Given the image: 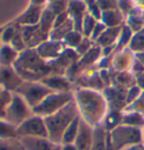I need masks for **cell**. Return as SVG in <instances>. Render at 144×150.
<instances>
[{
  "label": "cell",
  "mask_w": 144,
  "mask_h": 150,
  "mask_svg": "<svg viewBox=\"0 0 144 150\" xmlns=\"http://www.w3.org/2000/svg\"><path fill=\"white\" fill-rule=\"evenodd\" d=\"M14 68L24 81H41L48 75H52L50 63L38 55L36 49H26L19 53Z\"/></svg>",
  "instance_id": "1"
},
{
  "label": "cell",
  "mask_w": 144,
  "mask_h": 150,
  "mask_svg": "<svg viewBox=\"0 0 144 150\" xmlns=\"http://www.w3.org/2000/svg\"><path fill=\"white\" fill-rule=\"evenodd\" d=\"M23 83V78L18 75L14 66L0 67V86L2 88L15 93Z\"/></svg>",
  "instance_id": "12"
},
{
  "label": "cell",
  "mask_w": 144,
  "mask_h": 150,
  "mask_svg": "<svg viewBox=\"0 0 144 150\" xmlns=\"http://www.w3.org/2000/svg\"><path fill=\"white\" fill-rule=\"evenodd\" d=\"M136 0H118V10L126 18V16L132 11V9L136 6Z\"/></svg>",
  "instance_id": "38"
},
{
  "label": "cell",
  "mask_w": 144,
  "mask_h": 150,
  "mask_svg": "<svg viewBox=\"0 0 144 150\" xmlns=\"http://www.w3.org/2000/svg\"><path fill=\"white\" fill-rule=\"evenodd\" d=\"M129 49L134 53L144 51V28L137 30L133 34L132 40L129 42Z\"/></svg>",
  "instance_id": "28"
},
{
  "label": "cell",
  "mask_w": 144,
  "mask_h": 150,
  "mask_svg": "<svg viewBox=\"0 0 144 150\" xmlns=\"http://www.w3.org/2000/svg\"><path fill=\"white\" fill-rule=\"evenodd\" d=\"M74 100L79 110L80 116H82L88 124H98L104 117L107 107V100L100 93L89 88L79 89L74 95Z\"/></svg>",
  "instance_id": "2"
},
{
  "label": "cell",
  "mask_w": 144,
  "mask_h": 150,
  "mask_svg": "<svg viewBox=\"0 0 144 150\" xmlns=\"http://www.w3.org/2000/svg\"><path fill=\"white\" fill-rule=\"evenodd\" d=\"M133 34H134V32L131 30L126 24H124L122 26L121 33H119V36H118L117 43H116V51H121L123 49L129 47Z\"/></svg>",
  "instance_id": "25"
},
{
  "label": "cell",
  "mask_w": 144,
  "mask_h": 150,
  "mask_svg": "<svg viewBox=\"0 0 144 150\" xmlns=\"http://www.w3.org/2000/svg\"><path fill=\"white\" fill-rule=\"evenodd\" d=\"M17 133L19 137H41L48 138V132L46 128L44 117L33 114L30 117L17 127Z\"/></svg>",
  "instance_id": "7"
},
{
  "label": "cell",
  "mask_w": 144,
  "mask_h": 150,
  "mask_svg": "<svg viewBox=\"0 0 144 150\" xmlns=\"http://www.w3.org/2000/svg\"><path fill=\"white\" fill-rule=\"evenodd\" d=\"M80 120H81V116L78 115L76 119L71 122V124L68 127V129L65 130L64 134L62 137V142L64 144L73 143L76 141L77 135L79 132V127H80Z\"/></svg>",
  "instance_id": "24"
},
{
  "label": "cell",
  "mask_w": 144,
  "mask_h": 150,
  "mask_svg": "<svg viewBox=\"0 0 144 150\" xmlns=\"http://www.w3.org/2000/svg\"><path fill=\"white\" fill-rule=\"evenodd\" d=\"M33 114V108L26 103V100L17 93H14L13 99L7 107L5 120L14 124L15 127H19L24 121L30 117Z\"/></svg>",
  "instance_id": "6"
},
{
  "label": "cell",
  "mask_w": 144,
  "mask_h": 150,
  "mask_svg": "<svg viewBox=\"0 0 144 150\" xmlns=\"http://www.w3.org/2000/svg\"><path fill=\"white\" fill-rule=\"evenodd\" d=\"M97 22H98V19H96L89 13L86 14L84 22H82V30H81V33H82V35L84 38H90L91 33L95 28V25L97 24Z\"/></svg>",
  "instance_id": "32"
},
{
  "label": "cell",
  "mask_w": 144,
  "mask_h": 150,
  "mask_svg": "<svg viewBox=\"0 0 144 150\" xmlns=\"http://www.w3.org/2000/svg\"><path fill=\"white\" fill-rule=\"evenodd\" d=\"M15 93L20 95L26 100V103L32 108H34L47 95H50L53 91L50 88H47L42 81H24L22 86Z\"/></svg>",
  "instance_id": "5"
},
{
  "label": "cell",
  "mask_w": 144,
  "mask_h": 150,
  "mask_svg": "<svg viewBox=\"0 0 144 150\" xmlns=\"http://www.w3.org/2000/svg\"><path fill=\"white\" fill-rule=\"evenodd\" d=\"M82 38H84V35H82L81 32H78V30H71L68 35L63 38L62 42L64 43V45H65L67 47L74 49V50H76L77 47L79 46V44L81 43Z\"/></svg>",
  "instance_id": "30"
},
{
  "label": "cell",
  "mask_w": 144,
  "mask_h": 150,
  "mask_svg": "<svg viewBox=\"0 0 144 150\" xmlns=\"http://www.w3.org/2000/svg\"><path fill=\"white\" fill-rule=\"evenodd\" d=\"M135 59H136V60L142 64V67L144 68V51L143 52L135 53Z\"/></svg>",
  "instance_id": "45"
},
{
  "label": "cell",
  "mask_w": 144,
  "mask_h": 150,
  "mask_svg": "<svg viewBox=\"0 0 144 150\" xmlns=\"http://www.w3.org/2000/svg\"><path fill=\"white\" fill-rule=\"evenodd\" d=\"M0 42H1V41H0Z\"/></svg>",
  "instance_id": "49"
},
{
  "label": "cell",
  "mask_w": 144,
  "mask_h": 150,
  "mask_svg": "<svg viewBox=\"0 0 144 150\" xmlns=\"http://www.w3.org/2000/svg\"><path fill=\"white\" fill-rule=\"evenodd\" d=\"M62 150H78L76 147V144L73 143H69V144H64L62 147Z\"/></svg>",
  "instance_id": "46"
},
{
  "label": "cell",
  "mask_w": 144,
  "mask_h": 150,
  "mask_svg": "<svg viewBox=\"0 0 144 150\" xmlns=\"http://www.w3.org/2000/svg\"><path fill=\"white\" fill-rule=\"evenodd\" d=\"M93 141V131L91 130L90 124H88L84 120H80L79 132L74 141L78 150H91Z\"/></svg>",
  "instance_id": "14"
},
{
  "label": "cell",
  "mask_w": 144,
  "mask_h": 150,
  "mask_svg": "<svg viewBox=\"0 0 144 150\" xmlns=\"http://www.w3.org/2000/svg\"><path fill=\"white\" fill-rule=\"evenodd\" d=\"M30 5L38 6V7H46L47 1L46 0H30Z\"/></svg>",
  "instance_id": "44"
},
{
  "label": "cell",
  "mask_w": 144,
  "mask_h": 150,
  "mask_svg": "<svg viewBox=\"0 0 144 150\" xmlns=\"http://www.w3.org/2000/svg\"><path fill=\"white\" fill-rule=\"evenodd\" d=\"M13 95H14V93L5 89L0 86V119H5L6 111L13 99Z\"/></svg>",
  "instance_id": "29"
},
{
  "label": "cell",
  "mask_w": 144,
  "mask_h": 150,
  "mask_svg": "<svg viewBox=\"0 0 144 150\" xmlns=\"http://www.w3.org/2000/svg\"><path fill=\"white\" fill-rule=\"evenodd\" d=\"M137 148H138V147H132V148H131L129 150H138ZM140 150H141V149H140Z\"/></svg>",
  "instance_id": "47"
},
{
  "label": "cell",
  "mask_w": 144,
  "mask_h": 150,
  "mask_svg": "<svg viewBox=\"0 0 144 150\" xmlns=\"http://www.w3.org/2000/svg\"><path fill=\"white\" fill-rule=\"evenodd\" d=\"M74 97L71 91H64V93H51L47 95L36 107L33 108V113L35 115H39L42 117L48 116L53 113L58 112L62 107L73 100Z\"/></svg>",
  "instance_id": "4"
},
{
  "label": "cell",
  "mask_w": 144,
  "mask_h": 150,
  "mask_svg": "<svg viewBox=\"0 0 144 150\" xmlns=\"http://www.w3.org/2000/svg\"><path fill=\"white\" fill-rule=\"evenodd\" d=\"M123 120V114L119 111H112L107 114L105 119V129L106 130H114L117 128V124Z\"/></svg>",
  "instance_id": "31"
},
{
  "label": "cell",
  "mask_w": 144,
  "mask_h": 150,
  "mask_svg": "<svg viewBox=\"0 0 144 150\" xmlns=\"http://www.w3.org/2000/svg\"><path fill=\"white\" fill-rule=\"evenodd\" d=\"M101 55H103V49L95 43V45L91 47L88 52L84 53V55L80 57V59L78 60V64L81 69L89 67L91 64H93L96 61H98Z\"/></svg>",
  "instance_id": "23"
},
{
  "label": "cell",
  "mask_w": 144,
  "mask_h": 150,
  "mask_svg": "<svg viewBox=\"0 0 144 150\" xmlns=\"http://www.w3.org/2000/svg\"><path fill=\"white\" fill-rule=\"evenodd\" d=\"M135 59V53L132 52L129 47L123 49L115 55V58L112 60L113 67L117 71H127L129 69L132 68L133 61Z\"/></svg>",
  "instance_id": "18"
},
{
  "label": "cell",
  "mask_w": 144,
  "mask_h": 150,
  "mask_svg": "<svg viewBox=\"0 0 144 150\" xmlns=\"http://www.w3.org/2000/svg\"><path fill=\"white\" fill-rule=\"evenodd\" d=\"M106 28L107 27L105 26V24L103 22H100V21H98L97 24L95 25V28H93V30H92V33H91V35H90L91 41H93V42L96 43V41H97L99 38V36L105 32Z\"/></svg>",
  "instance_id": "43"
},
{
  "label": "cell",
  "mask_w": 144,
  "mask_h": 150,
  "mask_svg": "<svg viewBox=\"0 0 144 150\" xmlns=\"http://www.w3.org/2000/svg\"><path fill=\"white\" fill-rule=\"evenodd\" d=\"M125 24L134 33L144 28V5L137 2L136 6L125 18Z\"/></svg>",
  "instance_id": "19"
},
{
  "label": "cell",
  "mask_w": 144,
  "mask_h": 150,
  "mask_svg": "<svg viewBox=\"0 0 144 150\" xmlns=\"http://www.w3.org/2000/svg\"><path fill=\"white\" fill-rule=\"evenodd\" d=\"M10 45L15 49L17 52H23L24 50H26L27 49V45L25 43V40L23 38V34H22V32H20V28L17 26V32H16L15 36L14 38L11 40V42H10Z\"/></svg>",
  "instance_id": "36"
},
{
  "label": "cell",
  "mask_w": 144,
  "mask_h": 150,
  "mask_svg": "<svg viewBox=\"0 0 144 150\" xmlns=\"http://www.w3.org/2000/svg\"><path fill=\"white\" fill-rule=\"evenodd\" d=\"M140 138L141 133L138 129L124 124L123 127H117L114 130H112L110 143L114 150H118L121 147H124L127 143L136 142Z\"/></svg>",
  "instance_id": "8"
},
{
  "label": "cell",
  "mask_w": 144,
  "mask_h": 150,
  "mask_svg": "<svg viewBox=\"0 0 144 150\" xmlns=\"http://www.w3.org/2000/svg\"><path fill=\"white\" fill-rule=\"evenodd\" d=\"M18 55H19V52H17L10 44H1L0 45V67L14 66Z\"/></svg>",
  "instance_id": "22"
},
{
  "label": "cell",
  "mask_w": 144,
  "mask_h": 150,
  "mask_svg": "<svg viewBox=\"0 0 144 150\" xmlns=\"http://www.w3.org/2000/svg\"><path fill=\"white\" fill-rule=\"evenodd\" d=\"M69 5V0H55L51 4H47L46 7L48 8L55 16L63 14V13H67V9H68Z\"/></svg>",
  "instance_id": "35"
},
{
  "label": "cell",
  "mask_w": 144,
  "mask_h": 150,
  "mask_svg": "<svg viewBox=\"0 0 144 150\" xmlns=\"http://www.w3.org/2000/svg\"><path fill=\"white\" fill-rule=\"evenodd\" d=\"M18 138L17 127L9 123L5 119H0V139H11Z\"/></svg>",
  "instance_id": "27"
},
{
  "label": "cell",
  "mask_w": 144,
  "mask_h": 150,
  "mask_svg": "<svg viewBox=\"0 0 144 150\" xmlns=\"http://www.w3.org/2000/svg\"><path fill=\"white\" fill-rule=\"evenodd\" d=\"M74 30V24L70 18L68 13H63L55 17L53 28L50 33V38L54 41H63L71 30Z\"/></svg>",
  "instance_id": "10"
},
{
  "label": "cell",
  "mask_w": 144,
  "mask_h": 150,
  "mask_svg": "<svg viewBox=\"0 0 144 150\" xmlns=\"http://www.w3.org/2000/svg\"><path fill=\"white\" fill-rule=\"evenodd\" d=\"M23 34L25 43L27 49H35L36 46L43 43L44 41L48 40V34L39 27V25H32V26H18Z\"/></svg>",
  "instance_id": "11"
},
{
  "label": "cell",
  "mask_w": 144,
  "mask_h": 150,
  "mask_svg": "<svg viewBox=\"0 0 144 150\" xmlns=\"http://www.w3.org/2000/svg\"><path fill=\"white\" fill-rule=\"evenodd\" d=\"M78 115H80L79 110L76 100L73 99L58 112L45 116L44 121L48 132V139L54 143L62 142V137L65 130Z\"/></svg>",
  "instance_id": "3"
},
{
  "label": "cell",
  "mask_w": 144,
  "mask_h": 150,
  "mask_svg": "<svg viewBox=\"0 0 144 150\" xmlns=\"http://www.w3.org/2000/svg\"><path fill=\"white\" fill-rule=\"evenodd\" d=\"M91 150H107L105 144V133L103 129H96L93 131V141Z\"/></svg>",
  "instance_id": "34"
},
{
  "label": "cell",
  "mask_w": 144,
  "mask_h": 150,
  "mask_svg": "<svg viewBox=\"0 0 144 150\" xmlns=\"http://www.w3.org/2000/svg\"><path fill=\"white\" fill-rule=\"evenodd\" d=\"M97 5L103 13L107 10L118 9V0H97Z\"/></svg>",
  "instance_id": "40"
},
{
  "label": "cell",
  "mask_w": 144,
  "mask_h": 150,
  "mask_svg": "<svg viewBox=\"0 0 144 150\" xmlns=\"http://www.w3.org/2000/svg\"><path fill=\"white\" fill-rule=\"evenodd\" d=\"M19 140L26 150H53L55 146L54 142H52L48 138L19 137Z\"/></svg>",
  "instance_id": "17"
},
{
  "label": "cell",
  "mask_w": 144,
  "mask_h": 150,
  "mask_svg": "<svg viewBox=\"0 0 144 150\" xmlns=\"http://www.w3.org/2000/svg\"><path fill=\"white\" fill-rule=\"evenodd\" d=\"M65 45L62 41H54V40H46L43 43L36 46V51H37L38 55L45 60L46 62H51L58 59L61 55V53L65 50Z\"/></svg>",
  "instance_id": "9"
},
{
  "label": "cell",
  "mask_w": 144,
  "mask_h": 150,
  "mask_svg": "<svg viewBox=\"0 0 144 150\" xmlns=\"http://www.w3.org/2000/svg\"><path fill=\"white\" fill-rule=\"evenodd\" d=\"M16 32H17V27L15 26H8L5 30L1 32L0 35V41L2 44H10L11 40L15 36Z\"/></svg>",
  "instance_id": "39"
},
{
  "label": "cell",
  "mask_w": 144,
  "mask_h": 150,
  "mask_svg": "<svg viewBox=\"0 0 144 150\" xmlns=\"http://www.w3.org/2000/svg\"><path fill=\"white\" fill-rule=\"evenodd\" d=\"M100 22L104 23L106 27H121L125 24V16L118 9L107 10L101 13Z\"/></svg>",
  "instance_id": "21"
},
{
  "label": "cell",
  "mask_w": 144,
  "mask_h": 150,
  "mask_svg": "<svg viewBox=\"0 0 144 150\" xmlns=\"http://www.w3.org/2000/svg\"><path fill=\"white\" fill-rule=\"evenodd\" d=\"M41 81L47 88H50L55 93H64V91H70L71 89L70 80L63 75H48Z\"/></svg>",
  "instance_id": "16"
},
{
  "label": "cell",
  "mask_w": 144,
  "mask_h": 150,
  "mask_svg": "<svg viewBox=\"0 0 144 150\" xmlns=\"http://www.w3.org/2000/svg\"><path fill=\"white\" fill-rule=\"evenodd\" d=\"M45 7H38V6H33L30 5L20 16L17 17L15 21L16 26H32L36 25L39 23V19L42 17V13Z\"/></svg>",
  "instance_id": "15"
},
{
  "label": "cell",
  "mask_w": 144,
  "mask_h": 150,
  "mask_svg": "<svg viewBox=\"0 0 144 150\" xmlns=\"http://www.w3.org/2000/svg\"><path fill=\"white\" fill-rule=\"evenodd\" d=\"M93 43H95V42H93V41H91L90 38H84V36L82 41H81V43H80L79 46L76 49V51L78 52V54L81 57V55H84V53L88 52L91 47L95 45Z\"/></svg>",
  "instance_id": "41"
},
{
  "label": "cell",
  "mask_w": 144,
  "mask_h": 150,
  "mask_svg": "<svg viewBox=\"0 0 144 150\" xmlns=\"http://www.w3.org/2000/svg\"><path fill=\"white\" fill-rule=\"evenodd\" d=\"M67 13L74 24V30L78 32H81L84 18L86 14L88 13L87 5L82 0H69Z\"/></svg>",
  "instance_id": "13"
},
{
  "label": "cell",
  "mask_w": 144,
  "mask_h": 150,
  "mask_svg": "<svg viewBox=\"0 0 144 150\" xmlns=\"http://www.w3.org/2000/svg\"><path fill=\"white\" fill-rule=\"evenodd\" d=\"M0 150H26L18 138L0 139Z\"/></svg>",
  "instance_id": "33"
},
{
  "label": "cell",
  "mask_w": 144,
  "mask_h": 150,
  "mask_svg": "<svg viewBox=\"0 0 144 150\" xmlns=\"http://www.w3.org/2000/svg\"><path fill=\"white\" fill-rule=\"evenodd\" d=\"M121 30L122 26L121 27H107L105 32L96 41V44L99 45L101 49L108 47V46H116Z\"/></svg>",
  "instance_id": "20"
},
{
  "label": "cell",
  "mask_w": 144,
  "mask_h": 150,
  "mask_svg": "<svg viewBox=\"0 0 144 150\" xmlns=\"http://www.w3.org/2000/svg\"><path fill=\"white\" fill-rule=\"evenodd\" d=\"M46 1H47V4H51V2H53L55 0H46Z\"/></svg>",
  "instance_id": "48"
},
{
  "label": "cell",
  "mask_w": 144,
  "mask_h": 150,
  "mask_svg": "<svg viewBox=\"0 0 144 150\" xmlns=\"http://www.w3.org/2000/svg\"><path fill=\"white\" fill-rule=\"evenodd\" d=\"M122 122L125 125L134 127V128H140V127H143L144 125V116L141 113L131 111V112L123 115Z\"/></svg>",
  "instance_id": "26"
},
{
  "label": "cell",
  "mask_w": 144,
  "mask_h": 150,
  "mask_svg": "<svg viewBox=\"0 0 144 150\" xmlns=\"http://www.w3.org/2000/svg\"><path fill=\"white\" fill-rule=\"evenodd\" d=\"M126 107L131 108V110H132V111H134V112L141 113V114L144 116V91H142L141 96L137 98V99L134 102V103H133V104L126 106Z\"/></svg>",
  "instance_id": "42"
},
{
  "label": "cell",
  "mask_w": 144,
  "mask_h": 150,
  "mask_svg": "<svg viewBox=\"0 0 144 150\" xmlns=\"http://www.w3.org/2000/svg\"><path fill=\"white\" fill-rule=\"evenodd\" d=\"M142 91L143 90L141 89L137 85H134V86L129 87V89H127V93H126V106L133 104L137 98L141 96Z\"/></svg>",
  "instance_id": "37"
}]
</instances>
